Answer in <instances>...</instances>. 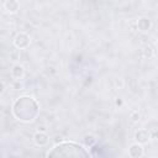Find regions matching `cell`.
Masks as SVG:
<instances>
[{
	"label": "cell",
	"instance_id": "obj_1",
	"mask_svg": "<svg viewBox=\"0 0 158 158\" xmlns=\"http://www.w3.org/2000/svg\"><path fill=\"white\" fill-rule=\"evenodd\" d=\"M40 112V107L37 101L31 96H21L12 105L14 116L23 122L33 121Z\"/></svg>",
	"mask_w": 158,
	"mask_h": 158
},
{
	"label": "cell",
	"instance_id": "obj_2",
	"mask_svg": "<svg viewBox=\"0 0 158 158\" xmlns=\"http://www.w3.org/2000/svg\"><path fill=\"white\" fill-rule=\"evenodd\" d=\"M48 157H89L90 153L75 142H59L47 153Z\"/></svg>",
	"mask_w": 158,
	"mask_h": 158
},
{
	"label": "cell",
	"instance_id": "obj_3",
	"mask_svg": "<svg viewBox=\"0 0 158 158\" xmlns=\"http://www.w3.org/2000/svg\"><path fill=\"white\" fill-rule=\"evenodd\" d=\"M14 44L16 48H20V49L26 48L30 44V37L26 33H19V35H16V37L14 40Z\"/></svg>",
	"mask_w": 158,
	"mask_h": 158
},
{
	"label": "cell",
	"instance_id": "obj_4",
	"mask_svg": "<svg viewBox=\"0 0 158 158\" xmlns=\"http://www.w3.org/2000/svg\"><path fill=\"white\" fill-rule=\"evenodd\" d=\"M135 139H136L138 143H141V144L147 143V142L151 139V133L148 132L147 128H146V130H138V131L135 133Z\"/></svg>",
	"mask_w": 158,
	"mask_h": 158
},
{
	"label": "cell",
	"instance_id": "obj_5",
	"mask_svg": "<svg viewBox=\"0 0 158 158\" xmlns=\"http://www.w3.org/2000/svg\"><path fill=\"white\" fill-rule=\"evenodd\" d=\"M128 154L132 157V158H139L143 156V148L141 146V143H133L130 149H128Z\"/></svg>",
	"mask_w": 158,
	"mask_h": 158
},
{
	"label": "cell",
	"instance_id": "obj_6",
	"mask_svg": "<svg viewBox=\"0 0 158 158\" xmlns=\"http://www.w3.org/2000/svg\"><path fill=\"white\" fill-rule=\"evenodd\" d=\"M33 141H35V143H36L37 146L42 147V146H46V144L48 143L49 138H48V136H47L44 132L38 131L37 133H35V136H33Z\"/></svg>",
	"mask_w": 158,
	"mask_h": 158
},
{
	"label": "cell",
	"instance_id": "obj_7",
	"mask_svg": "<svg viewBox=\"0 0 158 158\" xmlns=\"http://www.w3.org/2000/svg\"><path fill=\"white\" fill-rule=\"evenodd\" d=\"M4 7H5V10L7 12L14 14V12H16L19 10V2H17V0H5Z\"/></svg>",
	"mask_w": 158,
	"mask_h": 158
},
{
	"label": "cell",
	"instance_id": "obj_8",
	"mask_svg": "<svg viewBox=\"0 0 158 158\" xmlns=\"http://www.w3.org/2000/svg\"><path fill=\"white\" fill-rule=\"evenodd\" d=\"M137 28L142 32H146L151 28V20L148 17H141L137 22Z\"/></svg>",
	"mask_w": 158,
	"mask_h": 158
},
{
	"label": "cell",
	"instance_id": "obj_9",
	"mask_svg": "<svg viewBox=\"0 0 158 158\" xmlns=\"http://www.w3.org/2000/svg\"><path fill=\"white\" fill-rule=\"evenodd\" d=\"M147 130L151 133V137H158V121H151L147 125Z\"/></svg>",
	"mask_w": 158,
	"mask_h": 158
},
{
	"label": "cell",
	"instance_id": "obj_10",
	"mask_svg": "<svg viewBox=\"0 0 158 158\" xmlns=\"http://www.w3.org/2000/svg\"><path fill=\"white\" fill-rule=\"evenodd\" d=\"M11 73H12V77H14V78H16V79H21V78L23 77V67L20 65V64H16V65L12 67Z\"/></svg>",
	"mask_w": 158,
	"mask_h": 158
},
{
	"label": "cell",
	"instance_id": "obj_11",
	"mask_svg": "<svg viewBox=\"0 0 158 158\" xmlns=\"http://www.w3.org/2000/svg\"><path fill=\"white\" fill-rule=\"evenodd\" d=\"M84 142H85V144H86V146L91 147V146L95 143V138H94L93 136H85V138H84Z\"/></svg>",
	"mask_w": 158,
	"mask_h": 158
},
{
	"label": "cell",
	"instance_id": "obj_12",
	"mask_svg": "<svg viewBox=\"0 0 158 158\" xmlns=\"http://www.w3.org/2000/svg\"><path fill=\"white\" fill-rule=\"evenodd\" d=\"M143 53H144V57H146V58H151V57L153 56V52H152V48H151V47H146Z\"/></svg>",
	"mask_w": 158,
	"mask_h": 158
},
{
	"label": "cell",
	"instance_id": "obj_13",
	"mask_svg": "<svg viewBox=\"0 0 158 158\" xmlns=\"http://www.w3.org/2000/svg\"><path fill=\"white\" fill-rule=\"evenodd\" d=\"M131 117H132V121H137L139 118V115H138V112H132Z\"/></svg>",
	"mask_w": 158,
	"mask_h": 158
},
{
	"label": "cell",
	"instance_id": "obj_14",
	"mask_svg": "<svg viewBox=\"0 0 158 158\" xmlns=\"http://www.w3.org/2000/svg\"><path fill=\"white\" fill-rule=\"evenodd\" d=\"M17 58H19V54L15 53V52H12V53H11V59H12V60H16Z\"/></svg>",
	"mask_w": 158,
	"mask_h": 158
},
{
	"label": "cell",
	"instance_id": "obj_15",
	"mask_svg": "<svg viewBox=\"0 0 158 158\" xmlns=\"http://www.w3.org/2000/svg\"><path fill=\"white\" fill-rule=\"evenodd\" d=\"M12 86H14L15 89H21V88H22V85H21V84L19 83V81H17V83H15V84H14Z\"/></svg>",
	"mask_w": 158,
	"mask_h": 158
},
{
	"label": "cell",
	"instance_id": "obj_16",
	"mask_svg": "<svg viewBox=\"0 0 158 158\" xmlns=\"http://www.w3.org/2000/svg\"><path fill=\"white\" fill-rule=\"evenodd\" d=\"M115 104H116L117 106H120V105H122V100H121V99H116V101H115Z\"/></svg>",
	"mask_w": 158,
	"mask_h": 158
},
{
	"label": "cell",
	"instance_id": "obj_17",
	"mask_svg": "<svg viewBox=\"0 0 158 158\" xmlns=\"http://www.w3.org/2000/svg\"><path fill=\"white\" fill-rule=\"evenodd\" d=\"M59 142H62V137H57L56 138V143H59Z\"/></svg>",
	"mask_w": 158,
	"mask_h": 158
},
{
	"label": "cell",
	"instance_id": "obj_18",
	"mask_svg": "<svg viewBox=\"0 0 158 158\" xmlns=\"http://www.w3.org/2000/svg\"><path fill=\"white\" fill-rule=\"evenodd\" d=\"M157 48H158V42H157Z\"/></svg>",
	"mask_w": 158,
	"mask_h": 158
}]
</instances>
